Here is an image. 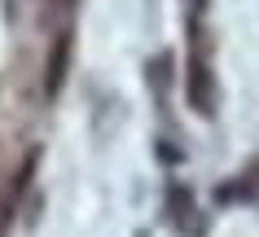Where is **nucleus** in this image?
Listing matches in <instances>:
<instances>
[{
	"mask_svg": "<svg viewBox=\"0 0 259 237\" xmlns=\"http://www.w3.org/2000/svg\"><path fill=\"white\" fill-rule=\"evenodd\" d=\"M66 70H70V31H62L49 49V66H44V97H57L62 84H66Z\"/></svg>",
	"mask_w": 259,
	"mask_h": 237,
	"instance_id": "nucleus-1",
	"label": "nucleus"
}]
</instances>
